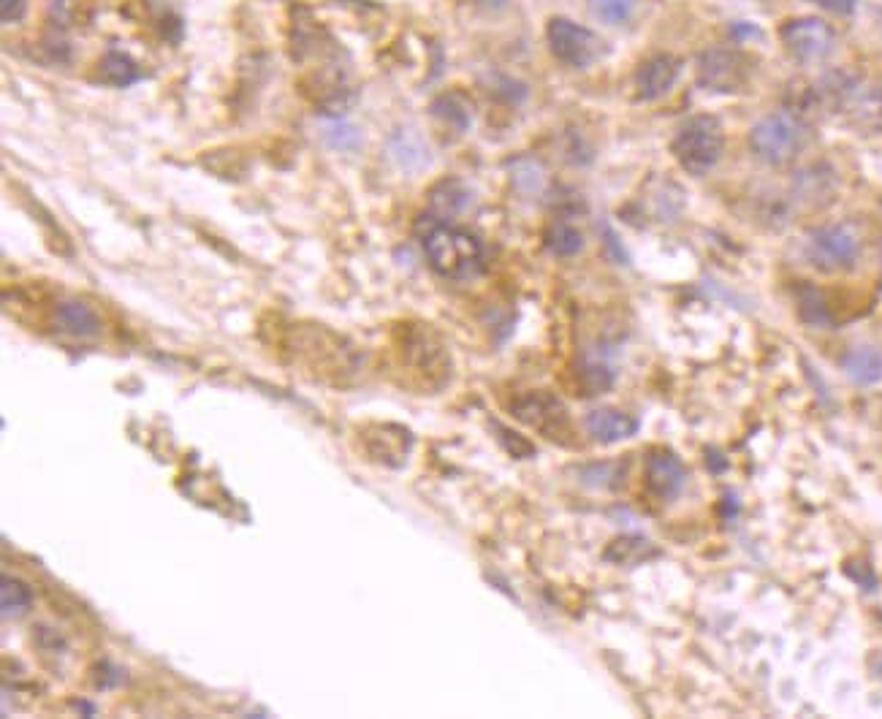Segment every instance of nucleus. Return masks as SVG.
<instances>
[{
	"instance_id": "obj_1",
	"label": "nucleus",
	"mask_w": 882,
	"mask_h": 719,
	"mask_svg": "<svg viewBox=\"0 0 882 719\" xmlns=\"http://www.w3.org/2000/svg\"><path fill=\"white\" fill-rule=\"evenodd\" d=\"M424 253L438 275L449 280H470L483 269V244L465 228L434 220L424 234Z\"/></svg>"
},
{
	"instance_id": "obj_2",
	"label": "nucleus",
	"mask_w": 882,
	"mask_h": 719,
	"mask_svg": "<svg viewBox=\"0 0 882 719\" xmlns=\"http://www.w3.org/2000/svg\"><path fill=\"white\" fill-rule=\"evenodd\" d=\"M291 351L320 380L345 383L348 375L356 373V351L351 345H345L342 337L331 335L329 329H320V326L299 329L297 348H291Z\"/></svg>"
},
{
	"instance_id": "obj_3",
	"label": "nucleus",
	"mask_w": 882,
	"mask_h": 719,
	"mask_svg": "<svg viewBox=\"0 0 882 719\" xmlns=\"http://www.w3.org/2000/svg\"><path fill=\"white\" fill-rule=\"evenodd\" d=\"M671 150L677 155L679 166L688 174H693V177L709 174L720 163L722 150H726V134H722L720 119L711 117V114L690 117L673 136Z\"/></svg>"
},
{
	"instance_id": "obj_4",
	"label": "nucleus",
	"mask_w": 882,
	"mask_h": 719,
	"mask_svg": "<svg viewBox=\"0 0 882 719\" xmlns=\"http://www.w3.org/2000/svg\"><path fill=\"white\" fill-rule=\"evenodd\" d=\"M400 353V367L402 373H407L413 386H421V389L434 391L440 386H445V380L451 378V356L440 340L434 335L424 329H413L407 331L405 342L402 348H396Z\"/></svg>"
},
{
	"instance_id": "obj_5",
	"label": "nucleus",
	"mask_w": 882,
	"mask_h": 719,
	"mask_svg": "<svg viewBox=\"0 0 882 719\" xmlns=\"http://www.w3.org/2000/svg\"><path fill=\"white\" fill-rule=\"evenodd\" d=\"M749 147L769 166H788L804 147V123L791 112L769 114L753 125Z\"/></svg>"
},
{
	"instance_id": "obj_6",
	"label": "nucleus",
	"mask_w": 882,
	"mask_h": 719,
	"mask_svg": "<svg viewBox=\"0 0 882 719\" xmlns=\"http://www.w3.org/2000/svg\"><path fill=\"white\" fill-rule=\"evenodd\" d=\"M546 38L554 58L559 63L570 65V68H587V65L597 63L606 52V43L597 33L568 20V16H554L546 27Z\"/></svg>"
},
{
	"instance_id": "obj_7",
	"label": "nucleus",
	"mask_w": 882,
	"mask_h": 719,
	"mask_svg": "<svg viewBox=\"0 0 882 719\" xmlns=\"http://www.w3.org/2000/svg\"><path fill=\"white\" fill-rule=\"evenodd\" d=\"M511 411L521 424L541 432L543 438L554 440V443H570L574 421H570L568 407L552 391H532V394L519 396Z\"/></svg>"
},
{
	"instance_id": "obj_8",
	"label": "nucleus",
	"mask_w": 882,
	"mask_h": 719,
	"mask_svg": "<svg viewBox=\"0 0 882 719\" xmlns=\"http://www.w3.org/2000/svg\"><path fill=\"white\" fill-rule=\"evenodd\" d=\"M807 255L823 272L853 269L861 255V239L845 223H831L809 234Z\"/></svg>"
},
{
	"instance_id": "obj_9",
	"label": "nucleus",
	"mask_w": 882,
	"mask_h": 719,
	"mask_svg": "<svg viewBox=\"0 0 882 719\" xmlns=\"http://www.w3.org/2000/svg\"><path fill=\"white\" fill-rule=\"evenodd\" d=\"M780 38L798 63L823 60L834 49V30L818 16H796V20L782 22Z\"/></svg>"
},
{
	"instance_id": "obj_10",
	"label": "nucleus",
	"mask_w": 882,
	"mask_h": 719,
	"mask_svg": "<svg viewBox=\"0 0 882 719\" xmlns=\"http://www.w3.org/2000/svg\"><path fill=\"white\" fill-rule=\"evenodd\" d=\"M701 85L715 92H736L749 79V60L731 49H709L698 60Z\"/></svg>"
},
{
	"instance_id": "obj_11",
	"label": "nucleus",
	"mask_w": 882,
	"mask_h": 719,
	"mask_svg": "<svg viewBox=\"0 0 882 719\" xmlns=\"http://www.w3.org/2000/svg\"><path fill=\"white\" fill-rule=\"evenodd\" d=\"M688 483V467L673 451H655L646 462V489L660 503H671Z\"/></svg>"
},
{
	"instance_id": "obj_12",
	"label": "nucleus",
	"mask_w": 882,
	"mask_h": 719,
	"mask_svg": "<svg viewBox=\"0 0 882 719\" xmlns=\"http://www.w3.org/2000/svg\"><path fill=\"white\" fill-rule=\"evenodd\" d=\"M364 445H367V454L375 462L400 467L405 465L407 454H411L413 434L405 427H396V424H375V427L364 429Z\"/></svg>"
},
{
	"instance_id": "obj_13",
	"label": "nucleus",
	"mask_w": 882,
	"mask_h": 719,
	"mask_svg": "<svg viewBox=\"0 0 882 719\" xmlns=\"http://www.w3.org/2000/svg\"><path fill=\"white\" fill-rule=\"evenodd\" d=\"M679 74H682V60L673 58V54H655V58L644 60L635 71V92L644 101H655V98H663L677 85Z\"/></svg>"
},
{
	"instance_id": "obj_14",
	"label": "nucleus",
	"mask_w": 882,
	"mask_h": 719,
	"mask_svg": "<svg viewBox=\"0 0 882 719\" xmlns=\"http://www.w3.org/2000/svg\"><path fill=\"white\" fill-rule=\"evenodd\" d=\"M842 112L861 134H882V85H853Z\"/></svg>"
},
{
	"instance_id": "obj_15",
	"label": "nucleus",
	"mask_w": 882,
	"mask_h": 719,
	"mask_svg": "<svg viewBox=\"0 0 882 719\" xmlns=\"http://www.w3.org/2000/svg\"><path fill=\"white\" fill-rule=\"evenodd\" d=\"M587 432L597 443H619V440H628L639 432V418L625 411H614V407H601L587 416Z\"/></svg>"
},
{
	"instance_id": "obj_16",
	"label": "nucleus",
	"mask_w": 882,
	"mask_h": 719,
	"mask_svg": "<svg viewBox=\"0 0 882 719\" xmlns=\"http://www.w3.org/2000/svg\"><path fill=\"white\" fill-rule=\"evenodd\" d=\"M54 324L74 337H96L101 335V318L90 304L79 299H65L54 307Z\"/></svg>"
},
{
	"instance_id": "obj_17",
	"label": "nucleus",
	"mask_w": 882,
	"mask_h": 719,
	"mask_svg": "<svg viewBox=\"0 0 882 719\" xmlns=\"http://www.w3.org/2000/svg\"><path fill=\"white\" fill-rule=\"evenodd\" d=\"M842 367H845V375L858 386H872L882 380V353L878 348H853V351L845 353L842 358Z\"/></svg>"
},
{
	"instance_id": "obj_18",
	"label": "nucleus",
	"mask_w": 882,
	"mask_h": 719,
	"mask_svg": "<svg viewBox=\"0 0 882 719\" xmlns=\"http://www.w3.org/2000/svg\"><path fill=\"white\" fill-rule=\"evenodd\" d=\"M429 204H432V212L438 215V220L443 223L445 217H454L467 210V204H470V190L462 182H456V179H445V182H440L438 188L429 193Z\"/></svg>"
},
{
	"instance_id": "obj_19",
	"label": "nucleus",
	"mask_w": 882,
	"mask_h": 719,
	"mask_svg": "<svg viewBox=\"0 0 882 719\" xmlns=\"http://www.w3.org/2000/svg\"><path fill=\"white\" fill-rule=\"evenodd\" d=\"M655 554L657 548L652 546V541H646V538L641 535H625L617 538V541L603 552V557L614 565H639L644 563V559L655 557Z\"/></svg>"
},
{
	"instance_id": "obj_20",
	"label": "nucleus",
	"mask_w": 882,
	"mask_h": 719,
	"mask_svg": "<svg viewBox=\"0 0 882 719\" xmlns=\"http://www.w3.org/2000/svg\"><path fill=\"white\" fill-rule=\"evenodd\" d=\"M98 76H101L106 85L128 87V85H134L141 74H139V65H136L128 54L109 52L106 58L98 63Z\"/></svg>"
},
{
	"instance_id": "obj_21",
	"label": "nucleus",
	"mask_w": 882,
	"mask_h": 719,
	"mask_svg": "<svg viewBox=\"0 0 882 719\" xmlns=\"http://www.w3.org/2000/svg\"><path fill=\"white\" fill-rule=\"evenodd\" d=\"M0 606H3V617H22L27 614V608L33 606V592L25 581L11 579V576H3L0 581Z\"/></svg>"
},
{
	"instance_id": "obj_22",
	"label": "nucleus",
	"mask_w": 882,
	"mask_h": 719,
	"mask_svg": "<svg viewBox=\"0 0 882 719\" xmlns=\"http://www.w3.org/2000/svg\"><path fill=\"white\" fill-rule=\"evenodd\" d=\"M546 248L552 250L554 255H576L581 248H584V234L568 220H557L552 228L546 231Z\"/></svg>"
},
{
	"instance_id": "obj_23",
	"label": "nucleus",
	"mask_w": 882,
	"mask_h": 719,
	"mask_svg": "<svg viewBox=\"0 0 882 719\" xmlns=\"http://www.w3.org/2000/svg\"><path fill=\"white\" fill-rule=\"evenodd\" d=\"M432 112L434 117H440L445 125H451L456 130H465L470 125V109L462 103L459 96H440L432 103Z\"/></svg>"
},
{
	"instance_id": "obj_24",
	"label": "nucleus",
	"mask_w": 882,
	"mask_h": 719,
	"mask_svg": "<svg viewBox=\"0 0 882 719\" xmlns=\"http://www.w3.org/2000/svg\"><path fill=\"white\" fill-rule=\"evenodd\" d=\"M798 310H802V318L812 326H826L829 324V307H826L823 297H820L815 288H802V297H798Z\"/></svg>"
},
{
	"instance_id": "obj_25",
	"label": "nucleus",
	"mask_w": 882,
	"mask_h": 719,
	"mask_svg": "<svg viewBox=\"0 0 882 719\" xmlns=\"http://www.w3.org/2000/svg\"><path fill=\"white\" fill-rule=\"evenodd\" d=\"M590 11L608 25H619L633 14V0H587Z\"/></svg>"
},
{
	"instance_id": "obj_26",
	"label": "nucleus",
	"mask_w": 882,
	"mask_h": 719,
	"mask_svg": "<svg viewBox=\"0 0 882 719\" xmlns=\"http://www.w3.org/2000/svg\"><path fill=\"white\" fill-rule=\"evenodd\" d=\"M581 380H584L587 394H601V391H606L612 386L614 373L608 367H603V364H590V367L581 369Z\"/></svg>"
},
{
	"instance_id": "obj_27",
	"label": "nucleus",
	"mask_w": 882,
	"mask_h": 719,
	"mask_svg": "<svg viewBox=\"0 0 882 719\" xmlns=\"http://www.w3.org/2000/svg\"><path fill=\"white\" fill-rule=\"evenodd\" d=\"M500 429V440H503V445L508 449L511 456H516V459H530L532 454H536V445L530 443V440L519 438L516 432H511V429L505 427H497Z\"/></svg>"
},
{
	"instance_id": "obj_28",
	"label": "nucleus",
	"mask_w": 882,
	"mask_h": 719,
	"mask_svg": "<svg viewBox=\"0 0 882 719\" xmlns=\"http://www.w3.org/2000/svg\"><path fill=\"white\" fill-rule=\"evenodd\" d=\"M27 11V0H0V16H3L5 25H14L25 16Z\"/></svg>"
},
{
	"instance_id": "obj_29",
	"label": "nucleus",
	"mask_w": 882,
	"mask_h": 719,
	"mask_svg": "<svg viewBox=\"0 0 882 719\" xmlns=\"http://www.w3.org/2000/svg\"><path fill=\"white\" fill-rule=\"evenodd\" d=\"M812 3L831 11V14H853V9H856V0H812Z\"/></svg>"
}]
</instances>
